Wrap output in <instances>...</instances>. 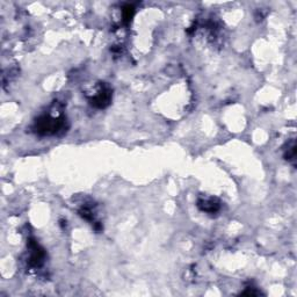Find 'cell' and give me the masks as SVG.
<instances>
[{
	"label": "cell",
	"instance_id": "cell-3",
	"mask_svg": "<svg viewBox=\"0 0 297 297\" xmlns=\"http://www.w3.org/2000/svg\"><path fill=\"white\" fill-rule=\"evenodd\" d=\"M111 92L109 88L102 87L101 90L96 92V94L91 99V103L96 108H105L110 103Z\"/></svg>",
	"mask_w": 297,
	"mask_h": 297
},
{
	"label": "cell",
	"instance_id": "cell-1",
	"mask_svg": "<svg viewBox=\"0 0 297 297\" xmlns=\"http://www.w3.org/2000/svg\"><path fill=\"white\" fill-rule=\"evenodd\" d=\"M64 128V120L62 117H54L44 115L35 122V131L40 135H55Z\"/></svg>",
	"mask_w": 297,
	"mask_h": 297
},
{
	"label": "cell",
	"instance_id": "cell-4",
	"mask_svg": "<svg viewBox=\"0 0 297 297\" xmlns=\"http://www.w3.org/2000/svg\"><path fill=\"white\" fill-rule=\"evenodd\" d=\"M199 208L206 213H215L220 209V204L218 202H215L213 199H208V200H200L199 201Z\"/></svg>",
	"mask_w": 297,
	"mask_h": 297
},
{
	"label": "cell",
	"instance_id": "cell-5",
	"mask_svg": "<svg viewBox=\"0 0 297 297\" xmlns=\"http://www.w3.org/2000/svg\"><path fill=\"white\" fill-rule=\"evenodd\" d=\"M132 16H133V7L130 6V5H127L123 9V19H124V21L131 20Z\"/></svg>",
	"mask_w": 297,
	"mask_h": 297
},
{
	"label": "cell",
	"instance_id": "cell-2",
	"mask_svg": "<svg viewBox=\"0 0 297 297\" xmlns=\"http://www.w3.org/2000/svg\"><path fill=\"white\" fill-rule=\"evenodd\" d=\"M28 247H29V265L33 267H40L43 265L44 259H46V252L42 247L40 246L39 244L36 243L34 239H31L28 243Z\"/></svg>",
	"mask_w": 297,
	"mask_h": 297
}]
</instances>
